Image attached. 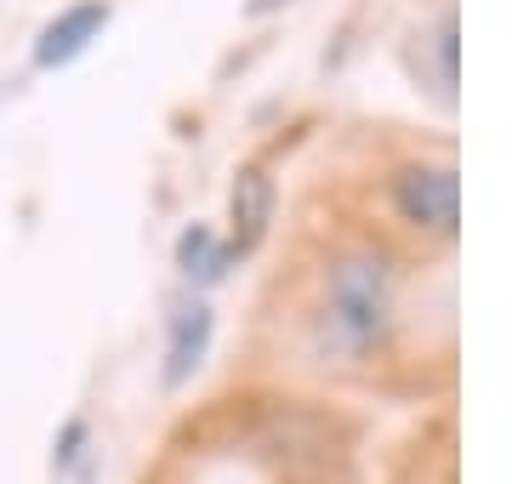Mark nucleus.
Instances as JSON below:
<instances>
[{
    "label": "nucleus",
    "instance_id": "1",
    "mask_svg": "<svg viewBox=\"0 0 512 484\" xmlns=\"http://www.w3.org/2000/svg\"><path fill=\"white\" fill-rule=\"evenodd\" d=\"M393 331V262L382 251H353L325 280V342L336 354H370Z\"/></svg>",
    "mask_w": 512,
    "mask_h": 484
},
{
    "label": "nucleus",
    "instance_id": "2",
    "mask_svg": "<svg viewBox=\"0 0 512 484\" xmlns=\"http://www.w3.org/2000/svg\"><path fill=\"white\" fill-rule=\"evenodd\" d=\"M393 211H399L410 228L421 234H439L450 240L461 228V177L450 160H421V166H404L393 177Z\"/></svg>",
    "mask_w": 512,
    "mask_h": 484
},
{
    "label": "nucleus",
    "instance_id": "3",
    "mask_svg": "<svg viewBox=\"0 0 512 484\" xmlns=\"http://www.w3.org/2000/svg\"><path fill=\"white\" fill-rule=\"evenodd\" d=\"M109 18H114L109 0H74V6H63L35 35V69H63L80 52H92V40H103Z\"/></svg>",
    "mask_w": 512,
    "mask_h": 484
},
{
    "label": "nucleus",
    "instance_id": "4",
    "mask_svg": "<svg viewBox=\"0 0 512 484\" xmlns=\"http://www.w3.org/2000/svg\"><path fill=\"white\" fill-rule=\"evenodd\" d=\"M268 223H274V177L262 166H245L228 188V234L222 240L234 257H245L268 240Z\"/></svg>",
    "mask_w": 512,
    "mask_h": 484
},
{
    "label": "nucleus",
    "instance_id": "5",
    "mask_svg": "<svg viewBox=\"0 0 512 484\" xmlns=\"http://www.w3.org/2000/svg\"><path fill=\"white\" fill-rule=\"evenodd\" d=\"M211 336H217V319L205 302H177L171 319H165V388H183L188 376L205 365L211 354Z\"/></svg>",
    "mask_w": 512,
    "mask_h": 484
},
{
    "label": "nucleus",
    "instance_id": "6",
    "mask_svg": "<svg viewBox=\"0 0 512 484\" xmlns=\"http://www.w3.org/2000/svg\"><path fill=\"white\" fill-rule=\"evenodd\" d=\"M228 268H234V251H228V240H222L217 228L194 223L177 234V274L188 285H217Z\"/></svg>",
    "mask_w": 512,
    "mask_h": 484
},
{
    "label": "nucleus",
    "instance_id": "7",
    "mask_svg": "<svg viewBox=\"0 0 512 484\" xmlns=\"http://www.w3.org/2000/svg\"><path fill=\"white\" fill-rule=\"evenodd\" d=\"M433 63H439V80H433V92L439 103H456V12H444L439 29H433Z\"/></svg>",
    "mask_w": 512,
    "mask_h": 484
},
{
    "label": "nucleus",
    "instance_id": "8",
    "mask_svg": "<svg viewBox=\"0 0 512 484\" xmlns=\"http://www.w3.org/2000/svg\"><path fill=\"white\" fill-rule=\"evenodd\" d=\"M86 456H92V428H86L80 416H69V422H63V433L52 439V473H57V479H69Z\"/></svg>",
    "mask_w": 512,
    "mask_h": 484
},
{
    "label": "nucleus",
    "instance_id": "9",
    "mask_svg": "<svg viewBox=\"0 0 512 484\" xmlns=\"http://www.w3.org/2000/svg\"><path fill=\"white\" fill-rule=\"evenodd\" d=\"M279 6H291V0H245L251 18H268V12H279Z\"/></svg>",
    "mask_w": 512,
    "mask_h": 484
}]
</instances>
